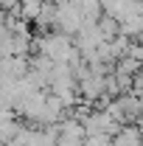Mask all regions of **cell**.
Wrapping results in <instances>:
<instances>
[{"instance_id":"6da1fadb","label":"cell","mask_w":143,"mask_h":146,"mask_svg":"<svg viewBox=\"0 0 143 146\" xmlns=\"http://www.w3.org/2000/svg\"><path fill=\"white\" fill-rule=\"evenodd\" d=\"M56 6V20H54V31L65 36H76V31L81 28V11H79V3L76 0H54Z\"/></svg>"},{"instance_id":"277c9868","label":"cell","mask_w":143,"mask_h":146,"mask_svg":"<svg viewBox=\"0 0 143 146\" xmlns=\"http://www.w3.org/2000/svg\"><path fill=\"white\" fill-rule=\"evenodd\" d=\"M42 3H45V0H17V17L31 25L34 17L39 14V9H42Z\"/></svg>"},{"instance_id":"8992f818","label":"cell","mask_w":143,"mask_h":146,"mask_svg":"<svg viewBox=\"0 0 143 146\" xmlns=\"http://www.w3.org/2000/svg\"><path fill=\"white\" fill-rule=\"evenodd\" d=\"M112 73H115V76H135V73H140V62L124 56V59H118V62L112 65Z\"/></svg>"},{"instance_id":"7a4b0ae2","label":"cell","mask_w":143,"mask_h":146,"mask_svg":"<svg viewBox=\"0 0 143 146\" xmlns=\"http://www.w3.org/2000/svg\"><path fill=\"white\" fill-rule=\"evenodd\" d=\"M54 20H56V6H54V0H45L42 9H39V14H36L34 23H31L36 28V36L51 34V31H54Z\"/></svg>"},{"instance_id":"3957f363","label":"cell","mask_w":143,"mask_h":146,"mask_svg":"<svg viewBox=\"0 0 143 146\" xmlns=\"http://www.w3.org/2000/svg\"><path fill=\"white\" fill-rule=\"evenodd\" d=\"M109 146H140V129L138 124H124L109 138Z\"/></svg>"},{"instance_id":"5b68a950","label":"cell","mask_w":143,"mask_h":146,"mask_svg":"<svg viewBox=\"0 0 143 146\" xmlns=\"http://www.w3.org/2000/svg\"><path fill=\"white\" fill-rule=\"evenodd\" d=\"M95 28H98V34H101V39H104V42H109V39H115V36L121 34V25H118L112 17H107V14H101V17H98Z\"/></svg>"}]
</instances>
